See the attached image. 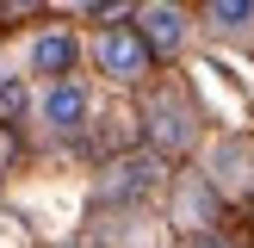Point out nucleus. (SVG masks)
Returning a JSON list of instances; mask_svg holds the SVG:
<instances>
[{"label":"nucleus","mask_w":254,"mask_h":248,"mask_svg":"<svg viewBox=\"0 0 254 248\" xmlns=\"http://www.w3.org/2000/svg\"><path fill=\"white\" fill-rule=\"evenodd\" d=\"M99 68L112 74V81H136V74L149 68V44L136 25H112L106 37H99Z\"/></svg>","instance_id":"obj_1"},{"label":"nucleus","mask_w":254,"mask_h":248,"mask_svg":"<svg viewBox=\"0 0 254 248\" xmlns=\"http://www.w3.org/2000/svg\"><path fill=\"white\" fill-rule=\"evenodd\" d=\"M81 118H87V87L56 81L44 93V124H50V130H81Z\"/></svg>","instance_id":"obj_2"},{"label":"nucleus","mask_w":254,"mask_h":248,"mask_svg":"<svg viewBox=\"0 0 254 248\" xmlns=\"http://www.w3.org/2000/svg\"><path fill=\"white\" fill-rule=\"evenodd\" d=\"M74 56H81V50H74L68 31H44V37L31 44V68H37V74H56V81L74 68Z\"/></svg>","instance_id":"obj_3"},{"label":"nucleus","mask_w":254,"mask_h":248,"mask_svg":"<svg viewBox=\"0 0 254 248\" xmlns=\"http://www.w3.org/2000/svg\"><path fill=\"white\" fill-rule=\"evenodd\" d=\"M136 19H143V44L149 50H174L186 37V12L180 6H143Z\"/></svg>","instance_id":"obj_4"},{"label":"nucleus","mask_w":254,"mask_h":248,"mask_svg":"<svg viewBox=\"0 0 254 248\" xmlns=\"http://www.w3.org/2000/svg\"><path fill=\"white\" fill-rule=\"evenodd\" d=\"M155 136H161V143H174V149L192 143V118H186V106H174V99H168V106H155Z\"/></svg>","instance_id":"obj_5"},{"label":"nucleus","mask_w":254,"mask_h":248,"mask_svg":"<svg viewBox=\"0 0 254 248\" xmlns=\"http://www.w3.org/2000/svg\"><path fill=\"white\" fill-rule=\"evenodd\" d=\"M149 180H155V161H124L118 180H106V192H143Z\"/></svg>","instance_id":"obj_6"},{"label":"nucleus","mask_w":254,"mask_h":248,"mask_svg":"<svg viewBox=\"0 0 254 248\" xmlns=\"http://www.w3.org/2000/svg\"><path fill=\"white\" fill-rule=\"evenodd\" d=\"M205 19L217 25V31H236V25H248V19H254V6H248V0H217Z\"/></svg>","instance_id":"obj_7"},{"label":"nucleus","mask_w":254,"mask_h":248,"mask_svg":"<svg viewBox=\"0 0 254 248\" xmlns=\"http://www.w3.org/2000/svg\"><path fill=\"white\" fill-rule=\"evenodd\" d=\"M6 161H12V136L0 130V174H6Z\"/></svg>","instance_id":"obj_8"}]
</instances>
